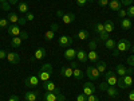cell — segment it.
<instances>
[{
  "label": "cell",
  "mask_w": 134,
  "mask_h": 101,
  "mask_svg": "<svg viewBox=\"0 0 134 101\" xmlns=\"http://www.w3.org/2000/svg\"><path fill=\"white\" fill-rule=\"evenodd\" d=\"M26 19H27V22H31V20H34V19H35V14H34V12H31V11H30V12H27V14H26Z\"/></svg>",
  "instance_id": "obj_41"
},
{
  "label": "cell",
  "mask_w": 134,
  "mask_h": 101,
  "mask_svg": "<svg viewBox=\"0 0 134 101\" xmlns=\"http://www.w3.org/2000/svg\"><path fill=\"white\" fill-rule=\"evenodd\" d=\"M18 9H19V12H21V14H27V12H30V8H28V4L27 3H24V2H21V3H19L18 4Z\"/></svg>",
  "instance_id": "obj_24"
},
{
  "label": "cell",
  "mask_w": 134,
  "mask_h": 101,
  "mask_svg": "<svg viewBox=\"0 0 134 101\" xmlns=\"http://www.w3.org/2000/svg\"><path fill=\"white\" fill-rule=\"evenodd\" d=\"M129 100H130V101H134V90H131V92L129 93Z\"/></svg>",
  "instance_id": "obj_53"
},
{
  "label": "cell",
  "mask_w": 134,
  "mask_h": 101,
  "mask_svg": "<svg viewBox=\"0 0 134 101\" xmlns=\"http://www.w3.org/2000/svg\"><path fill=\"white\" fill-rule=\"evenodd\" d=\"M54 38H55V31H52L51 28L44 32V39H46V41H52Z\"/></svg>",
  "instance_id": "obj_32"
},
{
  "label": "cell",
  "mask_w": 134,
  "mask_h": 101,
  "mask_svg": "<svg viewBox=\"0 0 134 101\" xmlns=\"http://www.w3.org/2000/svg\"><path fill=\"white\" fill-rule=\"evenodd\" d=\"M75 2H76V4L79 7H85L87 4V0H75Z\"/></svg>",
  "instance_id": "obj_47"
},
{
  "label": "cell",
  "mask_w": 134,
  "mask_h": 101,
  "mask_svg": "<svg viewBox=\"0 0 134 101\" xmlns=\"http://www.w3.org/2000/svg\"><path fill=\"white\" fill-rule=\"evenodd\" d=\"M8 2H9L11 6H16V4H19V0H8Z\"/></svg>",
  "instance_id": "obj_52"
},
{
  "label": "cell",
  "mask_w": 134,
  "mask_h": 101,
  "mask_svg": "<svg viewBox=\"0 0 134 101\" xmlns=\"http://www.w3.org/2000/svg\"><path fill=\"white\" fill-rule=\"evenodd\" d=\"M71 67H72V69H75V67H78L76 66V62H74V61H71V65H70Z\"/></svg>",
  "instance_id": "obj_55"
},
{
  "label": "cell",
  "mask_w": 134,
  "mask_h": 101,
  "mask_svg": "<svg viewBox=\"0 0 134 101\" xmlns=\"http://www.w3.org/2000/svg\"><path fill=\"white\" fill-rule=\"evenodd\" d=\"M51 74H52V65L51 63H44L39 69L36 75H38V78L42 82H46V81H48L51 78Z\"/></svg>",
  "instance_id": "obj_1"
},
{
  "label": "cell",
  "mask_w": 134,
  "mask_h": 101,
  "mask_svg": "<svg viewBox=\"0 0 134 101\" xmlns=\"http://www.w3.org/2000/svg\"><path fill=\"white\" fill-rule=\"evenodd\" d=\"M95 92H97V88H95L94 84H91V82H86V84H83V93H85L86 96L95 94Z\"/></svg>",
  "instance_id": "obj_11"
},
{
  "label": "cell",
  "mask_w": 134,
  "mask_h": 101,
  "mask_svg": "<svg viewBox=\"0 0 134 101\" xmlns=\"http://www.w3.org/2000/svg\"><path fill=\"white\" fill-rule=\"evenodd\" d=\"M0 9H2V4H0Z\"/></svg>",
  "instance_id": "obj_58"
},
{
  "label": "cell",
  "mask_w": 134,
  "mask_h": 101,
  "mask_svg": "<svg viewBox=\"0 0 134 101\" xmlns=\"http://www.w3.org/2000/svg\"><path fill=\"white\" fill-rule=\"evenodd\" d=\"M118 16H119L121 19L126 18V11H125V9H119V11H118Z\"/></svg>",
  "instance_id": "obj_46"
},
{
  "label": "cell",
  "mask_w": 134,
  "mask_h": 101,
  "mask_svg": "<svg viewBox=\"0 0 134 101\" xmlns=\"http://www.w3.org/2000/svg\"><path fill=\"white\" fill-rule=\"evenodd\" d=\"M24 101H27V100H24Z\"/></svg>",
  "instance_id": "obj_60"
},
{
  "label": "cell",
  "mask_w": 134,
  "mask_h": 101,
  "mask_svg": "<svg viewBox=\"0 0 134 101\" xmlns=\"http://www.w3.org/2000/svg\"><path fill=\"white\" fill-rule=\"evenodd\" d=\"M43 89L46 92H55L58 89V86L55 85V82H52L51 80H48V81H46V82H43Z\"/></svg>",
  "instance_id": "obj_16"
},
{
  "label": "cell",
  "mask_w": 134,
  "mask_h": 101,
  "mask_svg": "<svg viewBox=\"0 0 134 101\" xmlns=\"http://www.w3.org/2000/svg\"><path fill=\"white\" fill-rule=\"evenodd\" d=\"M133 2H134V0H121V4H122V6L129 7V6H131V4H133Z\"/></svg>",
  "instance_id": "obj_44"
},
{
  "label": "cell",
  "mask_w": 134,
  "mask_h": 101,
  "mask_svg": "<svg viewBox=\"0 0 134 101\" xmlns=\"http://www.w3.org/2000/svg\"><path fill=\"white\" fill-rule=\"evenodd\" d=\"M87 101H99V98L95 94H90V96H87Z\"/></svg>",
  "instance_id": "obj_45"
},
{
  "label": "cell",
  "mask_w": 134,
  "mask_h": 101,
  "mask_svg": "<svg viewBox=\"0 0 134 101\" xmlns=\"http://www.w3.org/2000/svg\"><path fill=\"white\" fill-rule=\"evenodd\" d=\"M98 6L99 7H107L109 6V0H98Z\"/></svg>",
  "instance_id": "obj_43"
},
{
  "label": "cell",
  "mask_w": 134,
  "mask_h": 101,
  "mask_svg": "<svg viewBox=\"0 0 134 101\" xmlns=\"http://www.w3.org/2000/svg\"><path fill=\"white\" fill-rule=\"evenodd\" d=\"M76 58L79 62H87L88 61V55L83 49H78L76 50Z\"/></svg>",
  "instance_id": "obj_17"
},
{
  "label": "cell",
  "mask_w": 134,
  "mask_h": 101,
  "mask_svg": "<svg viewBox=\"0 0 134 101\" xmlns=\"http://www.w3.org/2000/svg\"><path fill=\"white\" fill-rule=\"evenodd\" d=\"M121 27H122V30H130L131 28V20L124 18L121 20Z\"/></svg>",
  "instance_id": "obj_27"
},
{
  "label": "cell",
  "mask_w": 134,
  "mask_h": 101,
  "mask_svg": "<svg viewBox=\"0 0 134 101\" xmlns=\"http://www.w3.org/2000/svg\"><path fill=\"white\" fill-rule=\"evenodd\" d=\"M60 19H62V22H63L64 24H71V23H74V22H75L76 16H75V14L69 12V14H63V16Z\"/></svg>",
  "instance_id": "obj_14"
},
{
  "label": "cell",
  "mask_w": 134,
  "mask_h": 101,
  "mask_svg": "<svg viewBox=\"0 0 134 101\" xmlns=\"http://www.w3.org/2000/svg\"><path fill=\"white\" fill-rule=\"evenodd\" d=\"M129 101H130V100H129Z\"/></svg>",
  "instance_id": "obj_61"
},
{
  "label": "cell",
  "mask_w": 134,
  "mask_h": 101,
  "mask_svg": "<svg viewBox=\"0 0 134 101\" xmlns=\"http://www.w3.org/2000/svg\"><path fill=\"white\" fill-rule=\"evenodd\" d=\"M64 58L67 61H74L76 58V50L75 49H66L64 51Z\"/></svg>",
  "instance_id": "obj_18"
},
{
  "label": "cell",
  "mask_w": 134,
  "mask_h": 101,
  "mask_svg": "<svg viewBox=\"0 0 134 101\" xmlns=\"http://www.w3.org/2000/svg\"><path fill=\"white\" fill-rule=\"evenodd\" d=\"M21 30L19 24H9L8 28H7V32L9 34L11 37H20V34H21Z\"/></svg>",
  "instance_id": "obj_9"
},
{
  "label": "cell",
  "mask_w": 134,
  "mask_h": 101,
  "mask_svg": "<svg viewBox=\"0 0 134 101\" xmlns=\"http://www.w3.org/2000/svg\"><path fill=\"white\" fill-rule=\"evenodd\" d=\"M109 7L111 11H115V12H118L119 9H122V4H121V0H110L109 2Z\"/></svg>",
  "instance_id": "obj_19"
},
{
  "label": "cell",
  "mask_w": 134,
  "mask_h": 101,
  "mask_svg": "<svg viewBox=\"0 0 134 101\" xmlns=\"http://www.w3.org/2000/svg\"><path fill=\"white\" fill-rule=\"evenodd\" d=\"M39 82H40V80L38 78V75H28L24 80V85L27 88H35L39 85Z\"/></svg>",
  "instance_id": "obj_8"
},
{
  "label": "cell",
  "mask_w": 134,
  "mask_h": 101,
  "mask_svg": "<svg viewBox=\"0 0 134 101\" xmlns=\"http://www.w3.org/2000/svg\"><path fill=\"white\" fill-rule=\"evenodd\" d=\"M107 88H109L107 82H102V84L99 85V89H100V90H105V92H106V89H107Z\"/></svg>",
  "instance_id": "obj_48"
},
{
  "label": "cell",
  "mask_w": 134,
  "mask_h": 101,
  "mask_svg": "<svg viewBox=\"0 0 134 101\" xmlns=\"http://www.w3.org/2000/svg\"><path fill=\"white\" fill-rule=\"evenodd\" d=\"M0 31H2V27H0Z\"/></svg>",
  "instance_id": "obj_59"
},
{
  "label": "cell",
  "mask_w": 134,
  "mask_h": 101,
  "mask_svg": "<svg viewBox=\"0 0 134 101\" xmlns=\"http://www.w3.org/2000/svg\"><path fill=\"white\" fill-rule=\"evenodd\" d=\"M38 94H39V92H27V93H24V100H27V101H36Z\"/></svg>",
  "instance_id": "obj_22"
},
{
  "label": "cell",
  "mask_w": 134,
  "mask_h": 101,
  "mask_svg": "<svg viewBox=\"0 0 134 101\" xmlns=\"http://www.w3.org/2000/svg\"><path fill=\"white\" fill-rule=\"evenodd\" d=\"M103 26H105V31L107 32V34H110V32H113L114 31V23L111 20H106V22H103Z\"/></svg>",
  "instance_id": "obj_25"
},
{
  "label": "cell",
  "mask_w": 134,
  "mask_h": 101,
  "mask_svg": "<svg viewBox=\"0 0 134 101\" xmlns=\"http://www.w3.org/2000/svg\"><path fill=\"white\" fill-rule=\"evenodd\" d=\"M21 42H23V38L21 37H12L11 39V47H20L21 46Z\"/></svg>",
  "instance_id": "obj_21"
},
{
  "label": "cell",
  "mask_w": 134,
  "mask_h": 101,
  "mask_svg": "<svg viewBox=\"0 0 134 101\" xmlns=\"http://www.w3.org/2000/svg\"><path fill=\"white\" fill-rule=\"evenodd\" d=\"M44 57H46V49H44V47H39V49L35 51V54L31 57V61H40V59H43Z\"/></svg>",
  "instance_id": "obj_13"
},
{
  "label": "cell",
  "mask_w": 134,
  "mask_h": 101,
  "mask_svg": "<svg viewBox=\"0 0 134 101\" xmlns=\"http://www.w3.org/2000/svg\"><path fill=\"white\" fill-rule=\"evenodd\" d=\"M126 62H127V65H129L130 67H134V54H133V55H130V57H127Z\"/></svg>",
  "instance_id": "obj_40"
},
{
  "label": "cell",
  "mask_w": 134,
  "mask_h": 101,
  "mask_svg": "<svg viewBox=\"0 0 134 101\" xmlns=\"http://www.w3.org/2000/svg\"><path fill=\"white\" fill-rule=\"evenodd\" d=\"M27 23V19H26V15H23V16H20L19 18V22H18V24L21 27V26H24Z\"/></svg>",
  "instance_id": "obj_39"
},
{
  "label": "cell",
  "mask_w": 134,
  "mask_h": 101,
  "mask_svg": "<svg viewBox=\"0 0 134 101\" xmlns=\"http://www.w3.org/2000/svg\"><path fill=\"white\" fill-rule=\"evenodd\" d=\"M118 89L117 88H114V86H109L107 89H106V93L110 96V97H117L118 96Z\"/></svg>",
  "instance_id": "obj_30"
},
{
  "label": "cell",
  "mask_w": 134,
  "mask_h": 101,
  "mask_svg": "<svg viewBox=\"0 0 134 101\" xmlns=\"http://www.w3.org/2000/svg\"><path fill=\"white\" fill-rule=\"evenodd\" d=\"M131 51H133V54H134V46H131V49H130Z\"/></svg>",
  "instance_id": "obj_56"
},
{
  "label": "cell",
  "mask_w": 134,
  "mask_h": 101,
  "mask_svg": "<svg viewBox=\"0 0 134 101\" xmlns=\"http://www.w3.org/2000/svg\"><path fill=\"white\" fill-rule=\"evenodd\" d=\"M8 26H9L8 19L7 18H0V27L2 28H8Z\"/></svg>",
  "instance_id": "obj_35"
},
{
  "label": "cell",
  "mask_w": 134,
  "mask_h": 101,
  "mask_svg": "<svg viewBox=\"0 0 134 101\" xmlns=\"http://www.w3.org/2000/svg\"><path fill=\"white\" fill-rule=\"evenodd\" d=\"M88 2H90V3H93V2H94V0H88Z\"/></svg>",
  "instance_id": "obj_57"
},
{
  "label": "cell",
  "mask_w": 134,
  "mask_h": 101,
  "mask_svg": "<svg viewBox=\"0 0 134 101\" xmlns=\"http://www.w3.org/2000/svg\"><path fill=\"white\" fill-rule=\"evenodd\" d=\"M115 73L119 75V77H124V75H126V74H133L134 72H133V67H125L124 65H121V63H118L117 66H115Z\"/></svg>",
  "instance_id": "obj_7"
},
{
  "label": "cell",
  "mask_w": 134,
  "mask_h": 101,
  "mask_svg": "<svg viewBox=\"0 0 134 101\" xmlns=\"http://www.w3.org/2000/svg\"><path fill=\"white\" fill-rule=\"evenodd\" d=\"M117 85L119 89H126V88H130L133 85V77L131 74H126L124 77H119L118 81H117Z\"/></svg>",
  "instance_id": "obj_4"
},
{
  "label": "cell",
  "mask_w": 134,
  "mask_h": 101,
  "mask_svg": "<svg viewBox=\"0 0 134 101\" xmlns=\"http://www.w3.org/2000/svg\"><path fill=\"white\" fill-rule=\"evenodd\" d=\"M126 16H129V19L134 18V6H129V8L126 9Z\"/></svg>",
  "instance_id": "obj_36"
},
{
  "label": "cell",
  "mask_w": 134,
  "mask_h": 101,
  "mask_svg": "<svg viewBox=\"0 0 134 101\" xmlns=\"http://www.w3.org/2000/svg\"><path fill=\"white\" fill-rule=\"evenodd\" d=\"M85 74L88 77V80H91V81H97L99 78V72L97 70L95 66H87Z\"/></svg>",
  "instance_id": "obj_6"
},
{
  "label": "cell",
  "mask_w": 134,
  "mask_h": 101,
  "mask_svg": "<svg viewBox=\"0 0 134 101\" xmlns=\"http://www.w3.org/2000/svg\"><path fill=\"white\" fill-rule=\"evenodd\" d=\"M0 4H2V9L3 11H9L11 9V4L8 0H0Z\"/></svg>",
  "instance_id": "obj_34"
},
{
  "label": "cell",
  "mask_w": 134,
  "mask_h": 101,
  "mask_svg": "<svg viewBox=\"0 0 134 101\" xmlns=\"http://www.w3.org/2000/svg\"><path fill=\"white\" fill-rule=\"evenodd\" d=\"M72 77L75 78V80H82V78L85 77V73H83L81 69H78V67H75L74 72H72Z\"/></svg>",
  "instance_id": "obj_29"
},
{
  "label": "cell",
  "mask_w": 134,
  "mask_h": 101,
  "mask_svg": "<svg viewBox=\"0 0 134 101\" xmlns=\"http://www.w3.org/2000/svg\"><path fill=\"white\" fill-rule=\"evenodd\" d=\"M7 19H8V22H9L11 24H18V22H19V16L15 12H9Z\"/></svg>",
  "instance_id": "obj_28"
},
{
  "label": "cell",
  "mask_w": 134,
  "mask_h": 101,
  "mask_svg": "<svg viewBox=\"0 0 134 101\" xmlns=\"http://www.w3.org/2000/svg\"><path fill=\"white\" fill-rule=\"evenodd\" d=\"M98 39H95V41H90V42H88V49H90V50H95L97 49V42Z\"/></svg>",
  "instance_id": "obj_38"
},
{
  "label": "cell",
  "mask_w": 134,
  "mask_h": 101,
  "mask_svg": "<svg viewBox=\"0 0 134 101\" xmlns=\"http://www.w3.org/2000/svg\"><path fill=\"white\" fill-rule=\"evenodd\" d=\"M87 55H88V61H93V62L99 61V57H98V54H97V51H95V50H90Z\"/></svg>",
  "instance_id": "obj_31"
},
{
  "label": "cell",
  "mask_w": 134,
  "mask_h": 101,
  "mask_svg": "<svg viewBox=\"0 0 134 101\" xmlns=\"http://www.w3.org/2000/svg\"><path fill=\"white\" fill-rule=\"evenodd\" d=\"M7 61L11 63V65H18L19 61H20V57H19V54L15 53V51H9L7 54Z\"/></svg>",
  "instance_id": "obj_12"
},
{
  "label": "cell",
  "mask_w": 134,
  "mask_h": 101,
  "mask_svg": "<svg viewBox=\"0 0 134 101\" xmlns=\"http://www.w3.org/2000/svg\"><path fill=\"white\" fill-rule=\"evenodd\" d=\"M72 72L74 69L71 66H62V69H60V75L63 78H71L72 77Z\"/></svg>",
  "instance_id": "obj_15"
},
{
  "label": "cell",
  "mask_w": 134,
  "mask_h": 101,
  "mask_svg": "<svg viewBox=\"0 0 134 101\" xmlns=\"http://www.w3.org/2000/svg\"><path fill=\"white\" fill-rule=\"evenodd\" d=\"M130 49H131V43H130V41H127L126 38H124V39H121V41H118V42H117L115 51L113 53V55H114V57H118L119 53L129 51Z\"/></svg>",
  "instance_id": "obj_2"
},
{
  "label": "cell",
  "mask_w": 134,
  "mask_h": 101,
  "mask_svg": "<svg viewBox=\"0 0 134 101\" xmlns=\"http://www.w3.org/2000/svg\"><path fill=\"white\" fill-rule=\"evenodd\" d=\"M7 51L5 50H0V59H4V58H7Z\"/></svg>",
  "instance_id": "obj_49"
},
{
  "label": "cell",
  "mask_w": 134,
  "mask_h": 101,
  "mask_svg": "<svg viewBox=\"0 0 134 101\" xmlns=\"http://www.w3.org/2000/svg\"><path fill=\"white\" fill-rule=\"evenodd\" d=\"M103 75H105V80H106V82H107L109 86H115V85H117L118 77H117V73H115V72L109 70V72H105Z\"/></svg>",
  "instance_id": "obj_5"
},
{
  "label": "cell",
  "mask_w": 134,
  "mask_h": 101,
  "mask_svg": "<svg viewBox=\"0 0 134 101\" xmlns=\"http://www.w3.org/2000/svg\"><path fill=\"white\" fill-rule=\"evenodd\" d=\"M58 28H59V26H58L57 23H52V24H51V30H52V31H58Z\"/></svg>",
  "instance_id": "obj_51"
},
{
  "label": "cell",
  "mask_w": 134,
  "mask_h": 101,
  "mask_svg": "<svg viewBox=\"0 0 134 101\" xmlns=\"http://www.w3.org/2000/svg\"><path fill=\"white\" fill-rule=\"evenodd\" d=\"M8 101H20L19 100V96H16V94H12L9 98H8Z\"/></svg>",
  "instance_id": "obj_50"
},
{
  "label": "cell",
  "mask_w": 134,
  "mask_h": 101,
  "mask_svg": "<svg viewBox=\"0 0 134 101\" xmlns=\"http://www.w3.org/2000/svg\"><path fill=\"white\" fill-rule=\"evenodd\" d=\"M115 46H117V42H115L114 39L109 38L107 41H105V47H106V49H109V50H114Z\"/></svg>",
  "instance_id": "obj_26"
},
{
  "label": "cell",
  "mask_w": 134,
  "mask_h": 101,
  "mask_svg": "<svg viewBox=\"0 0 134 101\" xmlns=\"http://www.w3.org/2000/svg\"><path fill=\"white\" fill-rule=\"evenodd\" d=\"M44 101H64V96L60 94V89L58 88L55 92H46L43 96Z\"/></svg>",
  "instance_id": "obj_3"
},
{
  "label": "cell",
  "mask_w": 134,
  "mask_h": 101,
  "mask_svg": "<svg viewBox=\"0 0 134 101\" xmlns=\"http://www.w3.org/2000/svg\"><path fill=\"white\" fill-rule=\"evenodd\" d=\"M95 67H97V70L99 72V74L100 73H105L106 69H107V63L103 62V61H97L95 62Z\"/></svg>",
  "instance_id": "obj_20"
},
{
  "label": "cell",
  "mask_w": 134,
  "mask_h": 101,
  "mask_svg": "<svg viewBox=\"0 0 134 101\" xmlns=\"http://www.w3.org/2000/svg\"><path fill=\"white\" fill-rule=\"evenodd\" d=\"M76 101H87V96L85 93H81L76 96Z\"/></svg>",
  "instance_id": "obj_42"
},
{
  "label": "cell",
  "mask_w": 134,
  "mask_h": 101,
  "mask_svg": "<svg viewBox=\"0 0 134 101\" xmlns=\"http://www.w3.org/2000/svg\"><path fill=\"white\" fill-rule=\"evenodd\" d=\"M57 16H58V18H62V16H63V11H60V9L57 11Z\"/></svg>",
  "instance_id": "obj_54"
},
{
  "label": "cell",
  "mask_w": 134,
  "mask_h": 101,
  "mask_svg": "<svg viewBox=\"0 0 134 101\" xmlns=\"http://www.w3.org/2000/svg\"><path fill=\"white\" fill-rule=\"evenodd\" d=\"M107 39H109V34H107L106 31H103V32L99 34V41H103V42H105V41H107Z\"/></svg>",
  "instance_id": "obj_37"
},
{
  "label": "cell",
  "mask_w": 134,
  "mask_h": 101,
  "mask_svg": "<svg viewBox=\"0 0 134 101\" xmlns=\"http://www.w3.org/2000/svg\"><path fill=\"white\" fill-rule=\"evenodd\" d=\"M94 31L97 32V34H100V32H103L105 31V26H103V23H95L94 24Z\"/></svg>",
  "instance_id": "obj_33"
},
{
  "label": "cell",
  "mask_w": 134,
  "mask_h": 101,
  "mask_svg": "<svg viewBox=\"0 0 134 101\" xmlns=\"http://www.w3.org/2000/svg\"><path fill=\"white\" fill-rule=\"evenodd\" d=\"M58 44H59V47H69L72 44V38L69 37V35H62L58 41Z\"/></svg>",
  "instance_id": "obj_10"
},
{
  "label": "cell",
  "mask_w": 134,
  "mask_h": 101,
  "mask_svg": "<svg viewBox=\"0 0 134 101\" xmlns=\"http://www.w3.org/2000/svg\"><path fill=\"white\" fill-rule=\"evenodd\" d=\"M88 35H90V34H88L87 30H79V31L76 32V38H78V39H81V41H86V39H88Z\"/></svg>",
  "instance_id": "obj_23"
}]
</instances>
